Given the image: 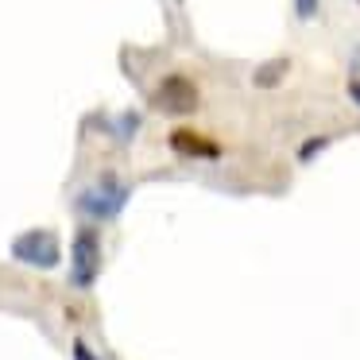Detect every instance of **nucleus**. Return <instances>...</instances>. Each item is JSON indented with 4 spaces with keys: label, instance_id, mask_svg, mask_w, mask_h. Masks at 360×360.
Here are the masks:
<instances>
[{
    "label": "nucleus",
    "instance_id": "nucleus-1",
    "mask_svg": "<svg viewBox=\"0 0 360 360\" xmlns=\"http://www.w3.org/2000/svg\"><path fill=\"white\" fill-rule=\"evenodd\" d=\"M155 109L159 112H171V117H186V112L198 109V86L190 78H182V74H167L163 82H159L155 89Z\"/></svg>",
    "mask_w": 360,
    "mask_h": 360
},
{
    "label": "nucleus",
    "instance_id": "nucleus-2",
    "mask_svg": "<svg viewBox=\"0 0 360 360\" xmlns=\"http://www.w3.org/2000/svg\"><path fill=\"white\" fill-rule=\"evenodd\" d=\"M97 264H101V252H97V236L94 233H78L74 240V283H94Z\"/></svg>",
    "mask_w": 360,
    "mask_h": 360
},
{
    "label": "nucleus",
    "instance_id": "nucleus-7",
    "mask_svg": "<svg viewBox=\"0 0 360 360\" xmlns=\"http://www.w3.org/2000/svg\"><path fill=\"white\" fill-rule=\"evenodd\" d=\"M352 101L360 105V82H352Z\"/></svg>",
    "mask_w": 360,
    "mask_h": 360
},
{
    "label": "nucleus",
    "instance_id": "nucleus-3",
    "mask_svg": "<svg viewBox=\"0 0 360 360\" xmlns=\"http://www.w3.org/2000/svg\"><path fill=\"white\" fill-rule=\"evenodd\" d=\"M12 252H16L20 259H27V264H35V267H51L58 259V248H55V236L51 233H27Z\"/></svg>",
    "mask_w": 360,
    "mask_h": 360
},
{
    "label": "nucleus",
    "instance_id": "nucleus-5",
    "mask_svg": "<svg viewBox=\"0 0 360 360\" xmlns=\"http://www.w3.org/2000/svg\"><path fill=\"white\" fill-rule=\"evenodd\" d=\"M314 8H318V0H298V12H302V16H310Z\"/></svg>",
    "mask_w": 360,
    "mask_h": 360
},
{
    "label": "nucleus",
    "instance_id": "nucleus-4",
    "mask_svg": "<svg viewBox=\"0 0 360 360\" xmlns=\"http://www.w3.org/2000/svg\"><path fill=\"white\" fill-rule=\"evenodd\" d=\"M171 148L179 151V155H198V159H213L221 155V148L210 140V136L194 132V128H174L171 132Z\"/></svg>",
    "mask_w": 360,
    "mask_h": 360
},
{
    "label": "nucleus",
    "instance_id": "nucleus-6",
    "mask_svg": "<svg viewBox=\"0 0 360 360\" xmlns=\"http://www.w3.org/2000/svg\"><path fill=\"white\" fill-rule=\"evenodd\" d=\"M74 356H78V360H94V352H89L86 345H74Z\"/></svg>",
    "mask_w": 360,
    "mask_h": 360
}]
</instances>
